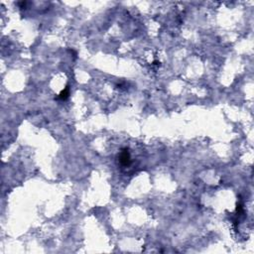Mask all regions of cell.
Masks as SVG:
<instances>
[{"mask_svg":"<svg viewBox=\"0 0 254 254\" xmlns=\"http://www.w3.org/2000/svg\"><path fill=\"white\" fill-rule=\"evenodd\" d=\"M119 162L124 166H127L130 164V154H129L128 150L125 149L120 153L119 155Z\"/></svg>","mask_w":254,"mask_h":254,"instance_id":"6da1fadb","label":"cell"},{"mask_svg":"<svg viewBox=\"0 0 254 254\" xmlns=\"http://www.w3.org/2000/svg\"><path fill=\"white\" fill-rule=\"evenodd\" d=\"M69 95H70V90H69V87L66 86V89H64V90L62 91V93L59 94V97H58V98L63 99V100H64V99H66V98H68Z\"/></svg>","mask_w":254,"mask_h":254,"instance_id":"7a4b0ae2","label":"cell"}]
</instances>
